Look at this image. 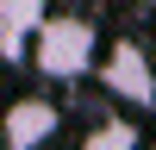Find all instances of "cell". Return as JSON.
<instances>
[{
    "mask_svg": "<svg viewBox=\"0 0 156 150\" xmlns=\"http://www.w3.org/2000/svg\"><path fill=\"white\" fill-rule=\"evenodd\" d=\"M81 150H144V131L137 119H94L81 131Z\"/></svg>",
    "mask_w": 156,
    "mask_h": 150,
    "instance_id": "obj_5",
    "label": "cell"
},
{
    "mask_svg": "<svg viewBox=\"0 0 156 150\" xmlns=\"http://www.w3.org/2000/svg\"><path fill=\"white\" fill-rule=\"evenodd\" d=\"M94 75H100V88H106L119 106H131V112H150L156 106V56L144 44H131V38H119L112 50H100Z\"/></svg>",
    "mask_w": 156,
    "mask_h": 150,
    "instance_id": "obj_2",
    "label": "cell"
},
{
    "mask_svg": "<svg viewBox=\"0 0 156 150\" xmlns=\"http://www.w3.org/2000/svg\"><path fill=\"white\" fill-rule=\"evenodd\" d=\"M44 12H50V0H0V62H25Z\"/></svg>",
    "mask_w": 156,
    "mask_h": 150,
    "instance_id": "obj_4",
    "label": "cell"
},
{
    "mask_svg": "<svg viewBox=\"0 0 156 150\" xmlns=\"http://www.w3.org/2000/svg\"><path fill=\"white\" fill-rule=\"evenodd\" d=\"M150 50H156V44H150Z\"/></svg>",
    "mask_w": 156,
    "mask_h": 150,
    "instance_id": "obj_8",
    "label": "cell"
},
{
    "mask_svg": "<svg viewBox=\"0 0 156 150\" xmlns=\"http://www.w3.org/2000/svg\"><path fill=\"white\" fill-rule=\"evenodd\" d=\"M62 131V106L50 94H19L0 106V150H50Z\"/></svg>",
    "mask_w": 156,
    "mask_h": 150,
    "instance_id": "obj_3",
    "label": "cell"
},
{
    "mask_svg": "<svg viewBox=\"0 0 156 150\" xmlns=\"http://www.w3.org/2000/svg\"><path fill=\"white\" fill-rule=\"evenodd\" d=\"M144 6H156V0H144Z\"/></svg>",
    "mask_w": 156,
    "mask_h": 150,
    "instance_id": "obj_6",
    "label": "cell"
},
{
    "mask_svg": "<svg viewBox=\"0 0 156 150\" xmlns=\"http://www.w3.org/2000/svg\"><path fill=\"white\" fill-rule=\"evenodd\" d=\"M150 150H156V144H150Z\"/></svg>",
    "mask_w": 156,
    "mask_h": 150,
    "instance_id": "obj_7",
    "label": "cell"
},
{
    "mask_svg": "<svg viewBox=\"0 0 156 150\" xmlns=\"http://www.w3.org/2000/svg\"><path fill=\"white\" fill-rule=\"evenodd\" d=\"M31 69L44 81H81L94 75V56H100V31L87 12H44V25L31 31Z\"/></svg>",
    "mask_w": 156,
    "mask_h": 150,
    "instance_id": "obj_1",
    "label": "cell"
}]
</instances>
